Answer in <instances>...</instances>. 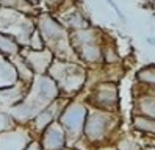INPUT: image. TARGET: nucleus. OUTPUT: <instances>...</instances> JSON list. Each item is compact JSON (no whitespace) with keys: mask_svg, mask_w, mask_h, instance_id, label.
Returning a JSON list of instances; mask_svg holds the SVG:
<instances>
[{"mask_svg":"<svg viewBox=\"0 0 155 150\" xmlns=\"http://www.w3.org/2000/svg\"><path fill=\"white\" fill-rule=\"evenodd\" d=\"M108 3H110V5H111V6H113L114 9H116V13H118V16H119V17H122V14H121V9H119V8L116 6V3H114V2H113V0H108Z\"/></svg>","mask_w":155,"mask_h":150,"instance_id":"1","label":"nucleus"}]
</instances>
